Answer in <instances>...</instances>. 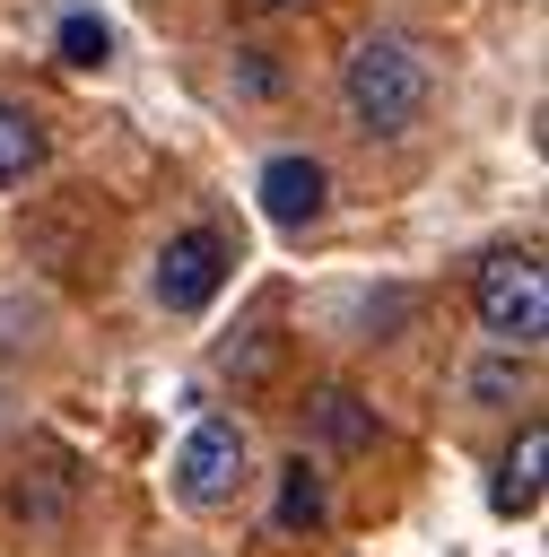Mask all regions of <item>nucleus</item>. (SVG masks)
Instances as JSON below:
<instances>
[{
	"label": "nucleus",
	"instance_id": "obj_1",
	"mask_svg": "<svg viewBox=\"0 0 549 557\" xmlns=\"http://www.w3.org/2000/svg\"><path fill=\"white\" fill-rule=\"evenodd\" d=\"M340 104H349V122L375 131V139L410 131V122L427 113V61H418V44L366 35V44L340 61Z\"/></svg>",
	"mask_w": 549,
	"mask_h": 557
},
{
	"label": "nucleus",
	"instance_id": "obj_2",
	"mask_svg": "<svg viewBox=\"0 0 549 557\" xmlns=\"http://www.w3.org/2000/svg\"><path fill=\"white\" fill-rule=\"evenodd\" d=\"M471 313L497 348H540L549 331V278H540V252L532 244H497L471 278Z\"/></svg>",
	"mask_w": 549,
	"mask_h": 557
},
{
	"label": "nucleus",
	"instance_id": "obj_6",
	"mask_svg": "<svg viewBox=\"0 0 549 557\" xmlns=\"http://www.w3.org/2000/svg\"><path fill=\"white\" fill-rule=\"evenodd\" d=\"M540 461H549V426H540V418H523V426H514V444H505V461H497L488 505H497V513H540Z\"/></svg>",
	"mask_w": 549,
	"mask_h": 557
},
{
	"label": "nucleus",
	"instance_id": "obj_9",
	"mask_svg": "<svg viewBox=\"0 0 549 557\" xmlns=\"http://www.w3.org/2000/svg\"><path fill=\"white\" fill-rule=\"evenodd\" d=\"M44 122H35V104H9L0 96V183H26L35 165H44Z\"/></svg>",
	"mask_w": 549,
	"mask_h": 557
},
{
	"label": "nucleus",
	"instance_id": "obj_4",
	"mask_svg": "<svg viewBox=\"0 0 549 557\" xmlns=\"http://www.w3.org/2000/svg\"><path fill=\"white\" fill-rule=\"evenodd\" d=\"M235 487H244V426L235 418H192V435L174 444V496L192 513H209Z\"/></svg>",
	"mask_w": 549,
	"mask_h": 557
},
{
	"label": "nucleus",
	"instance_id": "obj_11",
	"mask_svg": "<svg viewBox=\"0 0 549 557\" xmlns=\"http://www.w3.org/2000/svg\"><path fill=\"white\" fill-rule=\"evenodd\" d=\"M244 9H253V17H270V9H305V0H244Z\"/></svg>",
	"mask_w": 549,
	"mask_h": 557
},
{
	"label": "nucleus",
	"instance_id": "obj_8",
	"mask_svg": "<svg viewBox=\"0 0 549 557\" xmlns=\"http://www.w3.org/2000/svg\"><path fill=\"white\" fill-rule=\"evenodd\" d=\"M322 513H331V487H322V470L296 453V461L279 470V531H322Z\"/></svg>",
	"mask_w": 549,
	"mask_h": 557
},
{
	"label": "nucleus",
	"instance_id": "obj_3",
	"mask_svg": "<svg viewBox=\"0 0 549 557\" xmlns=\"http://www.w3.org/2000/svg\"><path fill=\"white\" fill-rule=\"evenodd\" d=\"M227 270H235V244L218 235V226H183V235H166V252H157V305L166 313H209L218 305V287H227Z\"/></svg>",
	"mask_w": 549,
	"mask_h": 557
},
{
	"label": "nucleus",
	"instance_id": "obj_10",
	"mask_svg": "<svg viewBox=\"0 0 549 557\" xmlns=\"http://www.w3.org/2000/svg\"><path fill=\"white\" fill-rule=\"evenodd\" d=\"M52 52H61L70 70H105V61H113V26L78 9V17H61V35H52Z\"/></svg>",
	"mask_w": 549,
	"mask_h": 557
},
{
	"label": "nucleus",
	"instance_id": "obj_5",
	"mask_svg": "<svg viewBox=\"0 0 549 557\" xmlns=\"http://www.w3.org/2000/svg\"><path fill=\"white\" fill-rule=\"evenodd\" d=\"M253 191H261V218H270V226H288V235H296V226H314V218L331 209V174H322L314 157H296V148H288V157H270Z\"/></svg>",
	"mask_w": 549,
	"mask_h": 557
},
{
	"label": "nucleus",
	"instance_id": "obj_7",
	"mask_svg": "<svg viewBox=\"0 0 549 557\" xmlns=\"http://www.w3.org/2000/svg\"><path fill=\"white\" fill-rule=\"evenodd\" d=\"M305 418H314V426H322V444H340V453H366V444L383 435V426H375V409H366L357 392H340V383H322V392L305 400Z\"/></svg>",
	"mask_w": 549,
	"mask_h": 557
}]
</instances>
